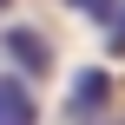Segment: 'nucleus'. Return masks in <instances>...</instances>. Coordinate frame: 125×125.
Masks as SVG:
<instances>
[{
  "mask_svg": "<svg viewBox=\"0 0 125 125\" xmlns=\"http://www.w3.org/2000/svg\"><path fill=\"white\" fill-rule=\"evenodd\" d=\"M119 33H125V7H119Z\"/></svg>",
  "mask_w": 125,
  "mask_h": 125,
  "instance_id": "nucleus-5",
  "label": "nucleus"
},
{
  "mask_svg": "<svg viewBox=\"0 0 125 125\" xmlns=\"http://www.w3.org/2000/svg\"><path fill=\"white\" fill-rule=\"evenodd\" d=\"M0 125H40V105H33L26 79H13V73H0Z\"/></svg>",
  "mask_w": 125,
  "mask_h": 125,
  "instance_id": "nucleus-3",
  "label": "nucleus"
},
{
  "mask_svg": "<svg viewBox=\"0 0 125 125\" xmlns=\"http://www.w3.org/2000/svg\"><path fill=\"white\" fill-rule=\"evenodd\" d=\"M105 105H112V73H105V66H86V73H73L66 119H99Z\"/></svg>",
  "mask_w": 125,
  "mask_h": 125,
  "instance_id": "nucleus-1",
  "label": "nucleus"
},
{
  "mask_svg": "<svg viewBox=\"0 0 125 125\" xmlns=\"http://www.w3.org/2000/svg\"><path fill=\"white\" fill-rule=\"evenodd\" d=\"M0 53H7L26 79H40V73L53 66V46H46V33H33V26H7V33H0Z\"/></svg>",
  "mask_w": 125,
  "mask_h": 125,
  "instance_id": "nucleus-2",
  "label": "nucleus"
},
{
  "mask_svg": "<svg viewBox=\"0 0 125 125\" xmlns=\"http://www.w3.org/2000/svg\"><path fill=\"white\" fill-rule=\"evenodd\" d=\"M0 7H7V0H0Z\"/></svg>",
  "mask_w": 125,
  "mask_h": 125,
  "instance_id": "nucleus-6",
  "label": "nucleus"
},
{
  "mask_svg": "<svg viewBox=\"0 0 125 125\" xmlns=\"http://www.w3.org/2000/svg\"><path fill=\"white\" fill-rule=\"evenodd\" d=\"M73 7H79V13H92V20H112L125 0H73Z\"/></svg>",
  "mask_w": 125,
  "mask_h": 125,
  "instance_id": "nucleus-4",
  "label": "nucleus"
}]
</instances>
